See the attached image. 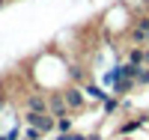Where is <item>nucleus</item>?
Here are the masks:
<instances>
[{"label":"nucleus","instance_id":"obj_1","mask_svg":"<svg viewBox=\"0 0 149 140\" xmlns=\"http://www.w3.org/2000/svg\"><path fill=\"white\" fill-rule=\"evenodd\" d=\"M21 122L24 125H33V128H39L42 134H51L57 131V116L54 113H36V110H21Z\"/></svg>","mask_w":149,"mask_h":140},{"label":"nucleus","instance_id":"obj_2","mask_svg":"<svg viewBox=\"0 0 149 140\" xmlns=\"http://www.w3.org/2000/svg\"><path fill=\"white\" fill-rule=\"evenodd\" d=\"M63 98H66V104H69V110H72V113H81L86 104H90V101H86L84 86H74V84L63 86Z\"/></svg>","mask_w":149,"mask_h":140},{"label":"nucleus","instance_id":"obj_3","mask_svg":"<svg viewBox=\"0 0 149 140\" xmlns=\"http://www.w3.org/2000/svg\"><path fill=\"white\" fill-rule=\"evenodd\" d=\"M21 110H36V113H45V110H48V93H42V90L24 93V95H21Z\"/></svg>","mask_w":149,"mask_h":140},{"label":"nucleus","instance_id":"obj_4","mask_svg":"<svg viewBox=\"0 0 149 140\" xmlns=\"http://www.w3.org/2000/svg\"><path fill=\"white\" fill-rule=\"evenodd\" d=\"M48 113H54V116H66V113H69L63 90H51V93H48Z\"/></svg>","mask_w":149,"mask_h":140},{"label":"nucleus","instance_id":"obj_5","mask_svg":"<svg viewBox=\"0 0 149 140\" xmlns=\"http://www.w3.org/2000/svg\"><path fill=\"white\" fill-rule=\"evenodd\" d=\"M146 33H149V18H137V21H131V30H128V39L134 45H146Z\"/></svg>","mask_w":149,"mask_h":140},{"label":"nucleus","instance_id":"obj_6","mask_svg":"<svg viewBox=\"0 0 149 140\" xmlns=\"http://www.w3.org/2000/svg\"><path fill=\"white\" fill-rule=\"evenodd\" d=\"M84 93H86V101H93V104H104L107 95H110L102 84H93V81H86V84H84Z\"/></svg>","mask_w":149,"mask_h":140},{"label":"nucleus","instance_id":"obj_7","mask_svg":"<svg viewBox=\"0 0 149 140\" xmlns=\"http://www.w3.org/2000/svg\"><path fill=\"white\" fill-rule=\"evenodd\" d=\"M146 125H149V116H134V119L119 122V125H116V134H119V137H128V134H134L137 128H146Z\"/></svg>","mask_w":149,"mask_h":140},{"label":"nucleus","instance_id":"obj_8","mask_svg":"<svg viewBox=\"0 0 149 140\" xmlns=\"http://www.w3.org/2000/svg\"><path fill=\"white\" fill-rule=\"evenodd\" d=\"M134 90H137L134 78H122V81H116L113 86H110V95H116V98H125V95H131Z\"/></svg>","mask_w":149,"mask_h":140},{"label":"nucleus","instance_id":"obj_9","mask_svg":"<svg viewBox=\"0 0 149 140\" xmlns=\"http://www.w3.org/2000/svg\"><path fill=\"white\" fill-rule=\"evenodd\" d=\"M125 63H131V66H146V45H134V48H128Z\"/></svg>","mask_w":149,"mask_h":140},{"label":"nucleus","instance_id":"obj_10","mask_svg":"<svg viewBox=\"0 0 149 140\" xmlns=\"http://www.w3.org/2000/svg\"><path fill=\"white\" fill-rule=\"evenodd\" d=\"M86 81V69L84 66H78V63H69V84H74V86H84Z\"/></svg>","mask_w":149,"mask_h":140},{"label":"nucleus","instance_id":"obj_11","mask_svg":"<svg viewBox=\"0 0 149 140\" xmlns=\"http://www.w3.org/2000/svg\"><path fill=\"white\" fill-rule=\"evenodd\" d=\"M122 107V98H116V95H107V101L102 104V110H104V116H113V113Z\"/></svg>","mask_w":149,"mask_h":140},{"label":"nucleus","instance_id":"obj_12","mask_svg":"<svg viewBox=\"0 0 149 140\" xmlns=\"http://www.w3.org/2000/svg\"><path fill=\"white\" fill-rule=\"evenodd\" d=\"M57 131H60V134H69V131H74V119L69 116V113H66V116H57Z\"/></svg>","mask_w":149,"mask_h":140},{"label":"nucleus","instance_id":"obj_13","mask_svg":"<svg viewBox=\"0 0 149 140\" xmlns=\"http://www.w3.org/2000/svg\"><path fill=\"white\" fill-rule=\"evenodd\" d=\"M24 125V122H21ZM45 134L39 131V128H33V125H24V128H21V140H42Z\"/></svg>","mask_w":149,"mask_h":140},{"label":"nucleus","instance_id":"obj_14","mask_svg":"<svg viewBox=\"0 0 149 140\" xmlns=\"http://www.w3.org/2000/svg\"><path fill=\"white\" fill-rule=\"evenodd\" d=\"M134 84H137V86H149V66H137V72H134Z\"/></svg>","mask_w":149,"mask_h":140},{"label":"nucleus","instance_id":"obj_15","mask_svg":"<svg viewBox=\"0 0 149 140\" xmlns=\"http://www.w3.org/2000/svg\"><path fill=\"white\" fill-rule=\"evenodd\" d=\"M57 140H90L86 134H81V131H69V134H60Z\"/></svg>","mask_w":149,"mask_h":140},{"label":"nucleus","instance_id":"obj_16","mask_svg":"<svg viewBox=\"0 0 149 140\" xmlns=\"http://www.w3.org/2000/svg\"><path fill=\"white\" fill-rule=\"evenodd\" d=\"M6 101H9V98H6V93H3V90H0V110H3V107H6Z\"/></svg>","mask_w":149,"mask_h":140},{"label":"nucleus","instance_id":"obj_17","mask_svg":"<svg viewBox=\"0 0 149 140\" xmlns=\"http://www.w3.org/2000/svg\"><path fill=\"white\" fill-rule=\"evenodd\" d=\"M86 137H90V140H104V137L98 134V131H93V134H86Z\"/></svg>","mask_w":149,"mask_h":140},{"label":"nucleus","instance_id":"obj_18","mask_svg":"<svg viewBox=\"0 0 149 140\" xmlns=\"http://www.w3.org/2000/svg\"><path fill=\"white\" fill-rule=\"evenodd\" d=\"M113 140H128V137H119V134H116V137H113Z\"/></svg>","mask_w":149,"mask_h":140},{"label":"nucleus","instance_id":"obj_19","mask_svg":"<svg viewBox=\"0 0 149 140\" xmlns=\"http://www.w3.org/2000/svg\"><path fill=\"white\" fill-rule=\"evenodd\" d=\"M146 48H149V33H146Z\"/></svg>","mask_w":149,"mask_h":140}]
</instances>
